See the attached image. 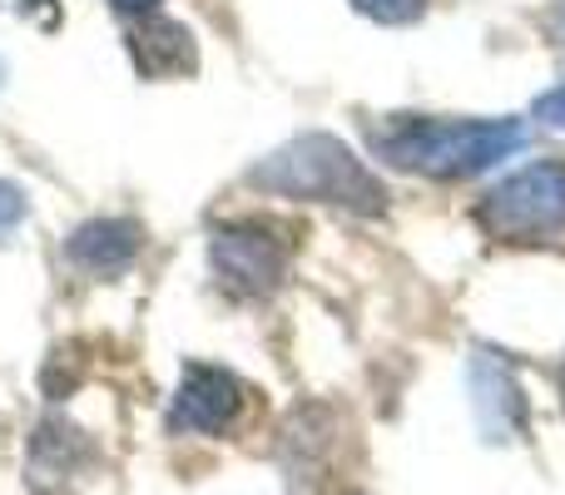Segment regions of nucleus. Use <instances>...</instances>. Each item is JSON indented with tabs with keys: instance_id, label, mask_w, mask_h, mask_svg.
<instances>
[{
	"instance_id": "f257e3e1",
	"label": "nucleus",
	"mask_w": 565,
	"mask_h": 495,
	"mask_svg": "<svg viewBox=\"0 0 565 495\" xmlns=\"http://www.w3.org/2000/svg\"><path fill=\"white\" fill-rule=\"evenodd\" d=\"M526 144L516 119H437L387 115L372 125V154L387 169L422 179H477Z\"/></svg>"
},
{
	"instance_id": "f03ea898",
	"label": "nucleus",
	"mask_w": 565,
	"mask_h": 495,
	"mask_svg": "<svg viewBox=\"0 0 565 495\" xmlns=\"http://www.w3.org/2000/svg\"><path fill=\"white\" fill-rule=\"evenodd\" d=\"M248 184L278 198H302V204H328L348 208V214H382L387 208V189L367 169V159H358L342 139L332 134H298L282 149L264 159L248 174Z\"/></svg>"
},
{
	"instance_id": "7ed1b4c3",
	"label": "nucleus",
	"mask_w": 565,
	"mask_h": 495,
	"mask_svg": "<svg viewBox=\"0 0 565 495\" xmlns=\"http://www.w3.org/2000/svg\"><path fill=\"white\" fill-rule=\"evenodd\" d=\"M477 228L497 244H565V159H536L487 189Z\"/></svg>"
},
{
	"instance_id": "20e7f679",
	"label": "nucleus",
	"mask_w": 565,
	"mask_h": 495,
	"mask_svg": "<svg viewBox=\"0 0 565 495\" xmlns=\"http://www.w3.org/2000/svg\"><path fill=\"white\" fill-rule=\"evenodd\" d=\"M288 244L274 234V228L254 224H224L209 238V268L224 282L234 298H268L282 278H288Z\"/></svg>"
},
{
	"instance_id": "39448f33",
	"label": "nucleus",
	"mask_w": 565,
	"mask_h": 495,
	"mask_svg": "<svg viewBox=\"0 0 565 495\" xmlns=\"http://www.w3.org/2000/svg\"><path fill=\"white\" fill-rule=\"evenodd\" d=\"M238 417H244V381L234 372L214 367V362H189L184 377H179L169 421L179 431H194V437H218Z\"/></svg>"
},
{
	"instance_id": "423d86ee",
	"label": "nucleus",
	"mask_w": 565,
	"mask_h": 495,
	"mask_svg": "<svg viewBox=\"0 0 565 495\" xmlns=\"http://www.w3.org/2000/svg\"><path fill=\"white\" fill-rule=\"evenodd\" d=\"M471 407H477V427L487 431V441H516L526 431V391L511 377L507 362H497L491 352L471 357Z\"/></svg>"
},
{
	"instance_id": "0eeeda50",
	"label": "nucleus",
	"mask_w": 565,
	"mask_h": 495,
	"mask_svg": "<svg viewBox=\"0 0 565 495\" xmlns=\"http://www.w3.org/2000/svg\"><path fill=\"white\" fill-rule=\"evenodd\" d=\"M145 248V228L135 218H95V224L75 228L65 244V258L89 278H119Z\"/></svg>"
},
{
	"instance_id": "6e6552de",
	"label": "nucleus",
	"mask_w": 565,
	"mask_h": 495,
	"mask_svg": "<svg viewBox=\"0 0 565 495\" xmlns=\"http://www.w3.org/2000/svg\"><path fill=\"white\" fill-rule=\"evenodd\" d=\"M85 461H89L85 437H79L75 427H65V421H45V427L35 431V441H30V481H35L40 491H45L50 476L55 481L75 476Z\"/></svg>"
},
{
	"instance_id": "1a4fd4ad",
	"label": "nucleus",
	"mask_w": 565,
	"mask_h": 495,
	"mask_svg": "<svg viewBox=\"0 0 565 495\" xmlns=\"http://www.w3.org/2000/svg\"><path fill=\"white\" fill-rule=\"evenodd\" d=\"M135 50H139V69L149 75L154 55H169V69H189L194 65V45H189V30L174 25V20H159V15H145V25L135 30Z\"/></svg>"
},
{
	"instance_id": "9d476101",
	"label": "nucleus",
	"mask_w": 565,
	"mask_h": 495,
	"mask_svg": "<svg viewBox=\"0 0 565 495\" xmlns=\"http://www.w3.org/2000/svg\"><path fill=\"white\" fill-rule=\"evenodd\" d=\"M352 10L377 20V25H412V20H422L427 0H352Z\"/></svg>"
},
{
	"instance_id": "9b49d317",
	"label": "nucleus",
	"mask_w": 565,
	"mask_h": 495,
	"mask_svg": "<svg viewBox=\"0 0 565 495\" xmlns=\"http://www.w3.org/2000/svg\"><path fill=\"white\" fill-rule=\"evenodd\" d=\"M25 194H20L15 184H6V179H0V238L6 234H15V224L20 218H25Z\"/></svg>"
},
{
	"instance_id": "f8f14e48",
	"label": "nucleus",
	"mask_w": 565,
	"mask_h": 495,
	"mask_svg": "<svg viewBox=\"0 0 565 495\" xmlns=\"http://www.w3.org/2000/svg\"><path fill=\"white\" fill-rule=\"evenodd\" d=\"M536 119L541 125H551V129H565V85L546 89V95L536 99Z\"/></svg>"
},
{
	"instance_id": "ddd939ff",
	"label": "nucleus",
	"mask_w": 565,
	"mask_h": 495,
	"mask_svg": "<svg viewBox=\"0 0 565 495\" xmlns=\"http://www.w3.org/2000/svg\"><path fill=\"white\" fill-rule=\"evenodd\" d=\"M119 10H135V15H154L159 10V0H115Z\"/></svg>"
},
{
	"instance_id": "4468645a",
	"label": "nucleus",
	"mask_w": 565,
	"mask_h": 495,
	"mask_svg": "<svg viewBox=\"0 0 565 495\" xmlns=\"http://www.w3.org/2000/svg\"><path fill=\"white\" fill-rule=\"evenodd\" d=\"M561 391H565V367H561Z\"/></svg>"
}]
</instances>
